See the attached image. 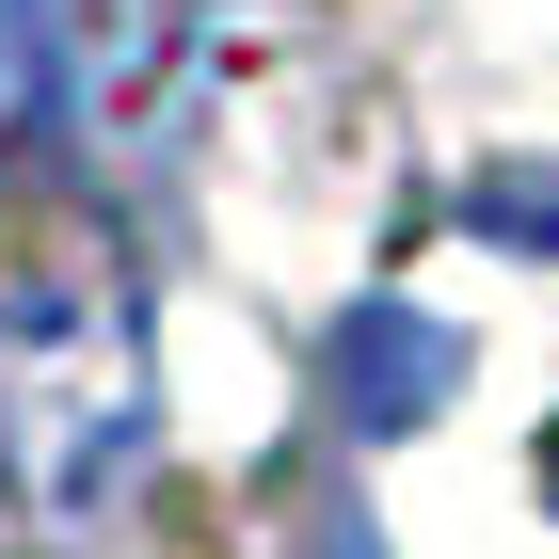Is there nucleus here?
Segmentation results:
<instances>
[{"label": "nucleus", "mask_w": 559, "mask_h": 559, "mask_svg": "<svg viewBox=\"0 0 559 559\" xmlns=\"http://www.w3.org/2000/svg\"><path fill=\"white\" fill-rule=\"evenodd\" d=\"M0 400H16V496L48 527L96 512L112 464L144 448V304H129V272L96 240L81 257H33L0 288Z\"/></svg>", "instance_id": "1"}, {"label": "nucleus", "mask_w": 559, "mask_h": 559, "mask_svg": "<svg viewBox=\"0 0 559 559\" xmlns=\"http://www.w3.org/2000/svg\"><path fill=\"white\" fill-rule=\"evenodd\" d=\"M448 384H464V336L448 320H416V304H352L336 320V416L352 431H416Z\"/></svg>", "instance_id": "2"}, {"label": "nucleus", "mask_w": 559, "mask_h": 559, "mask_svg": "<svg viewBox=\"0 0 559 559\" xmlns=\"http://www.w3.org/2000/svg\"><path fill=\"white\" fill-rule=\"evenodd\" d=\"M320 559H384V544H368V527H352V512H320Z\"/></svg>", "instance_id": "3"}, {"label": "nucleus", "mask_w": 559, "mask_h": 559, "mask_svg": "<svg viewBox=\"0 0 559 559\" xmlns=\"http://www.w3.org/2000/svg\"><path fill=\"white\" fill-rule=\"evenodd\" d=\"M544 496H559V431H544Z\"/></svg>", "instance_id": "4"}]
</instances>
